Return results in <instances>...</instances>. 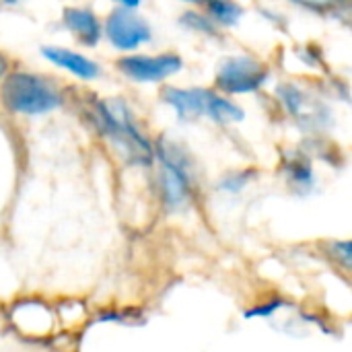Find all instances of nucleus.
I'll list each match as a JSON object with an SVG mask.
<instances>
[{
    "instance_id": "9b49d317",
    "label": "nucleus",
    "mask_w": 352,
    "mask_h": 352,
    "mask_svg": "<svg viewBox=\"0 0 352 352\" xmlns=\"http://www.w3.org/2000/svg\"><path fill=\"white\" fill-rule=\"evenodd\" d=\"M330 250H332L334 260L340 262L349 270L351 268V241H332Z\"/></svg>"
},
{
    "instance_id": "39448f33",
    "label": "nucleus",
    "mask_w": 352,
    "mask_h": 352,
    "mask_svg": "<svg viewBox=\"0 0 352 352\" xmlns=\"http://www.w3.org/2000/svg\"><path fill=\"white\" fill-rule=\"evenodd\" d=\"M105 35L118 50H136L151 39V25L132 8H116L105 23Z\"/></svg>"
},
{
    "instance_id": "6e6552de",
    "label": "nucleus",
    "mask_w": 352,
    "mask_h": 352,
    "mask_svg": "<svg viewBox=\"0 0 352 352\" xmlns=\"http://www.w3.org/2000/svg\"><path fill=\"white\" fill-rule=\"evenodd\" d=\"M41 54L56 66L72 72L74 76L78 78H85V80H93L97 74H99V66L89 60L87 56L82 54H76L72 50H66V47H54V45H45L41 50Z\"/></svg>"
},
{
    "instance_id": "7ed1b4c3",
    "label": "nucleus",
    "mask_w": 352,
    "mask_h": 352,
    "mask_svg": "<svg viewBox=\"0 0 352 352\" xmlns=\"http://www.w3.org/2000/svg\"><path fill=\"white\" fill-rule=\"evenodd\" d=\"M268 68L250 56H231L219 64L217 87L229 95L252 93L268 80Z\"/></svg>"
},
{
    "instance_id": "f03ea898",
    "label": "nucleus",
    "mask_w": 352,
    "mask_h": 352,
    "mask_svg": "<svg viewBox=\"0 0 352 352\" xmlns=\"http://www.w3.org/2000/svg\"><path fill=\"white\" fill-rule=\"evenodd\" d=\"M161 99L171 105L179 118H200L206 116L214 122H239L243 118V109L233 101L221 97L210 89H177L165 87Z\"/></svg>"
},
{
    "instance_id": "f257e3e1",
    "label": "nucleus",
    "mask_w": 352,
    "mask_h": 352,
    "mask_svg": "<svg viewBox=\"0 0 352 352\" xmlns=\"http://www.w3.org/2000/svg\"><path fill=\"white\" fill-rule=\"evenodd\" d=\"M0 99L6 109L25 116L45 113L60 103V95L50 82L37 74L21 70L6 74L0 87Z\"/></svg>"
},
{
    "instance_id": "423d86ee",
    "label": "nucleus",
    "mask_w": 352,
    "mask_h": 352,
    "mask_svg": "<svg viewBox=\"0 0 352 352\" xmlns=\"http://www.w3.org/2000/svg\"><path fill=\"white\" fill-rule=\"evenodd\" d=\"M184 66L182 58L177 54H157V56H144V54H132L118 60V68L138 82H157L165 80L171 74L179 72Z\"/></svg>"
},
{
    "instance_id": "0eeeda50",
    "label": "nucleus",
    "mask_w": 352,
    "mask_h": 352,
    "mask_svg": "<svg viewBox=\"0 0 352 352\" xmlns=\"http://www.w3.org/2000/svg\"><path fill=\"white\" fill-rule=\"evenodd\" d=\"M62 23L87 45H95L101 39V23L91 8L68 6L62 12Z\"/></svg>"
},
{
    "instance_id": "f8f14e48",
    "label": "nucleus",
    "mask_w": 352,
    "mask_h": 352,
    "mask_svg": "<svg viewBox=\"0 0 352 352\" xmlns=\"http://www.w3.org/2000/svg\"><path fill=\"white\" fill-rule=\"evenodd\" d=\"M184 23H186L188 27H192V29L214 33V25L210 23L208 16H202V14H196V12H186V14H184Z\"/></svg>"
},
{
    "instance_id": "1a4fd4ad",
    "label": "nucleus",
    "mask_w": 352,
    "mask_h": 352,
    "mask_svg": "<svg viewBox=\"0 0 352 352\" xmlns=\"http://www.w3.org/2000/svg\"><path fill=\"white\" fill-rule=\"evenodd\" d=\"M204 2H206L208 19L221 25H235L243 14V8L235 0H204Z\"/></svg>"
},
{
    "instance_id": "2eb2a0df",
    "label": "nucleus",
    "mask_w": 352,
    "mask_h": 352,
    "mask_svg": "<svg viewBox=\"0 0 352 352\" xmlns=\"http://www.w3.org/2000/svg\"><path fill=\"white\" fill-rule=\"evenodd\" d=\"M122 6H126V8H134V6H138L140 4V0H118Z\"/></svg>"
},
{
    "instance_id": "20e7f679",
    "label": "nucleus",
    "mask_w": 352,
    "mask_h": 352,
    "mask_svg": "<svg viewBox=\"0 0 352 352\" xmlns=\"http://www.w3.org/2000/svg\"><path fill=\"white\" fill-rule=\"evenodd\" d=\"M157 157L161 163V190L163 202L169 210H175L186 204L192 190V177L186 159L173 148L161 144L157 148Z\"/></svg>"
},
{
    "instance_id": "ddd939ff",
    "label": "nucleus",
    "mask_w": 352,
    "mask_h": 352,
    "mask_svg": "<svg viewBox=\"0 0 352 352\" xmlns=\"http://www.w3.org/2000/svg\"><path fill=\"white\" fill-rule=\"evenodd\" d=\"M291 2H295V4H301V6H307V8L322 10V8H332V6L349 4L351 0H291Z\"/></svg>"
},
{
    "instance_id": "9d476101",
    "label": "nucleus",
    "mask_w": 352,
    "mask_h": 352,
    "mask_svg": "<svg viewBox=\"0 0 352 352\" xmlns=\"http://www.w3.org/2000/svg\"><path fill=\"white\" fill-rule=\"evenodd\" d=\"M283 307H287V301L285 299H270V301H266V303H262V305H254V307H250L245 314H243V318L245 320H254V318H272L278 309H283Z\"/></svg>"
},
{
    "instance_id": "4468645a",
    "label": "nucleus",
    "mask_w": 352,
    "mask_h": 352,
    "mask_svg": "<svg viewBox=\"0 0 352 352\" xmlns=\"http://www.w3.org/2000/svg\"><path fill=\"white\" fill-rule=\"evenodd\" d=\"M6 72H8V58L0 52V80L6 76Z\"/></svg>"
},
{
    "instance_id": "dca6fc26",
    "label": "nucleus",
    "mask_w": 352,
    "mask_h": 352,
    "mask_svg": "<svg viewBox=\"0 0 352 352\" xmlns=\"http://www.w3.org/2000/svg\"><path fill=\"white\" fill-rule=\"evenodd\" d=\"M186 2H204V0H186Z\"/></svg>"
}]
</instances>
